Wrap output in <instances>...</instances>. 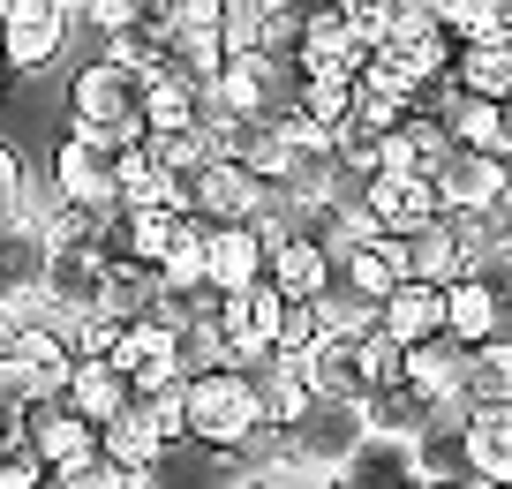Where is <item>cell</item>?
<instances>
[{
  "instance_id": "obj_1",
  "label": "cell",
  "mask_w": 512,
  "mask_h": 489,
  "mask_svg": "<svg viewBox=\"0 0 512 489\" xmlns=\"http://www.w3.org/2000/svg\"><path fill=\"white\" fill-rule=\"evenodd\" d=\"M256 422H264V414H256V399H249V384H241L234 362L189 369V377H181V437L189 444H204V452L226 459Z\"/></svg>"
},
{
  "instance_id": "obj_2",
  "label": "cell",
  "mask_w": 512,
  "mask_h": 489,
  "mask_svg": "<svg viewBox=\"0 0 512 489\" xmlns=\"http://www.w3.org/2000/svg\"><path fill=\"white\" fill-rule=\"evenodd\" d=\"M68 128H91L106 143H144V83L121 76L113 61H83L68 68Z\"/></svg>"
},
{
  "instance_id": "obj_3",
  "label": "cell",
  "mask_w": 512,
  "mask_h": 489,
  "mask_svg": "<svg viewBox=\"0 0 512 489\" xmlns=\"http://www.w3.org/2000/svg\"><path fill=\"white\" fill-rule=\"evenodd\" d=\"M362 429H369V414L347 407V399H302V407L279 422V452L302 474H317V482H339V467H347V452L362 444Z\"/></svg>"
},
{
  "instance_id": "obj_4",
  "label": "cell",
  "mask_w": 512,
  "mask_h": 489,
  "mask_svg": "<svg viewBox=\"0 0 512 489\" xmlns=\"http://www.w3.org/2000/svg\"><path fill=\"white\" fill-rule=\"evenodd\" d=\"M68 38H76V16L61 0H8L0 8V61H8V76H46L53 61H68Z\"/></svg>"
},
{
  "instance_id": "obj_5",
  "label": "cell",
  "mask_w": 512,
  "mask_h": 489,
  "mask_svg": "<svg viewBox=\"0 0 512 489\" xmlns=\"http://www.w3.org/2000/svg\"><path fill=\"white\" fill-rule=\"evenodd\" d=\"M53 196L83 211H113L121 204V143L91 136V128H68L53 143Z\"/></svg>"
},
{
  "instance_id": "obj_6",
  "label": "cell",
  "mask_w": 512,
  "mask_h": 489,
  "mask_svg": "<svg viewBox=\"0 0 512 489\" xmlns=\"http://www.w3.org/2000/svg\"><path fill=\"white\" fill-rule=\"evenodd\" d=\"M106 279H113V264L91 249V241H68V249H53V264H46V316L53 324H76V316H98V301H106Z\"/></svg>"
},
{
  "instance_id": "obj_7",
  "label": "cell",
  "mask_w": 512,
  "mask_h": 489,
  "mask_svg": "<svg viewBox=\"0 0 512 489\" xmlns=\"http://www.w3.org/2000/svg\"><path fill=\"white\" fill-rule=\"evenodd\" d=\"M264 211V181H249L234 158H204L189 174V219L204 226H256Z\"/></svg>"
},
{
  "instance_id": "obj_8",
  "label": "cell",
  "mask_w": 512,
  "mask_h": 489,
  "mask_svg": "<svg viewBox=\"0 0 512 489\" xmlns=\"http://www.w3.org/2000/svg\"><path fill=\"white\" fill-rule=\"evenodd\" d=\"M294 369H302V392L309 399H347V407H362V399H369L362 339H347V332H317L302 354H294Z\"/></svg>"
},
{
  "instance_id": "obj_9",
  "label": "cell",
  "mask_w": 512,
  "mask_h": 489,
  "mask_svg": "<svg viewBox=\"0 0 512 489\" xmlns=\"http://www.w3.org/2000/svg\"><path fill=\"white\" fill-rule=\"evenodd\" d=\"M422 174H430V189H437V211H482L497 189H505V158L467 151V143H445Z\"/></svg>"
},
{
  "instance_id": "obj_10",
  "label": "cell",
  "mask_w": 512,
  "mask_h": 489,
  "mask_svg": "<svg viewBox=\"0 0 512 489\" xmlns=\"http://www.w3.org/2000/svg\"><path fill=\"white\" fill-rule=\"evenodd\" d=\"M422 482V459H415V437L400 429H362V444L347 452L332 489H415Z\"/></svg>"
},
{
  "instance_id": "obj_11",
  "label": "cell",
  "mask_w": 512,
  "mask_h": 489,
  "mask_svg": "<svg viewBox=\"0 0 512 489\" xmlns=\"http://www.w3.org/2000/svg\"><path fill=\"white\" fill-rule=\"evenodd\" d=\"M362 211L377 234H415L422 219H437V189L430 174H400V166H377L362 181Z\"/></svg>"
},
{
  "instance_id": "obj_12",
  "label": "cell",
  "mask_w": 512,
  "mask_h": 489,
  "mask_svg": "<svg viewBox=\"0 0 512 489\" xmlns=\"http://www.w3.org/2000/svg\"><path fill=\"white\" fill-rule=\"evenodd\" d=\"M23 444L38 452L46 474H61V467H76V459L98 452V429L83 422L68 399H38V407H23Z\"/></svg>"
},
{
  "instance_id": "obj_13",
  "label": "cell",
  "mask_w": 512,
  "mask_h": 489,
  "mask_svg": "<svg viewBox=\"0 0 512 489\" xmlns=\"http://www.w3.org/2000/svg\"><path fill=\"white\" fill-rule=\"evenodd\" d=\"M106 362L121 369L128 384H159V377H181L174 332H166L159 316H128V324H113V339H106Z\"/></svg>"
},
{
  "instance_id": "obj_14",
  "label": "cell",
  "mask_w": 512,
  "mask_h": 489,
  "mask_svg": "<svg viewBox=\"0 0 512 489\" xmlns=\"http://www.w3.org/2000/svg\"><path fill=\"white\" fill-rule=\"evenodd\" d=\"M234 369H241V384H249L256 414H264L272 429L309 399V392H302V369H294V354H279V347H249V354H234Z\"/></svg>"
},
{
  "instance_id": "obj_15",
  "label": "cell",
  "mask_w": 512,
  "mask_h": 489,
  "mask_svg": "<svg viewBox=\"0 0 512 489\" xmlns=\"http://www.w3.org/2000/svg\"><path fill=\"white\" fill-rule=\"evenodd\" d=\"M377 332H384V339H400V347H422V339H437V332H445V286L400 279L392 294L377 301Z\"/></svg>"
},
{
  "instance_id": "obj_16",
  "label": "cell",
  "mask_w": 512,
  "mask_h": 489,
  "mask_svg": "<svg viewBox=\"0 0 512 489\" xmlns=\"http://www.w3.org/2000/svg\"><path fill=\"white\" fill-rule=\"evenodd\" d=\"M264 279V234L256 226H204V286L241 294Z\"/></svg>"
},
{
  "instance_id": "obj_17",
  "label": "cell",
  "mask_w": 512,
  "mask_h": 489,
  "mask_svg": "<svg viewBox=\"0 0 512 489\" xmlns=\"http://www.w3.org/2000/svg\"><path fill=\"white\" fill-rule=\"evenodd\" d=\"M467 474L482 489H512V399L467 407Z\"/></svg>"
},
{
  "instance_id": "obj_18",
  "label": "cell",
  "mask_w": 512,
  "mask_h": 489,
  "mask_svg": "<svg viewBox=\"0 0 512 489\" xmlns=\"http://www.w3.org/2000/svg\"><path fill=\"white\" fill-rule=\"evenodd\" d=\"M53 241L38 234V219H8L0 226V301H31L46 286Z\"/></svg>"
},
{
  "instance_id": "obj_19",
  "label": "cell",
  "mask_w": 512,
  "mask_h": 489,
  "mask_svg": "<svg viewBox=\"0 0 512 489\" xmlns=\"http://www.w3.org/2000/svg\"><path fill=\"white\" fill-rule=\"evenodd\" d=\"M452 399H460V407H497V399H512V339H475V347H460Z\"/></svg>"
},
{
  "instance_id": "obj_20",
  "label": "cell",
  "mask_w": 512,
  "mask_h": 489,
  "mask_svg": "<svg viewBox=\"0 0 512 489\" xmlns=\"http://www.w3.org/2000/svg\"><path fill=\"white\" fill-rule=\"evenodd\" d=\"M61 399H68V407H76L83 422L98 429V422H113V414L128 407V377L106 362V354H76V362H68V384H61Z\"/></svg>"
},
{
  "instance_id": "obj_21",
  "label": "cell",
  "mask_w": 512,
  "mask_h": 489,
  "mask_svg": "<svg viewBox=\"0 0 512 489\" xmlns=\"http://www.w3.org/2000/svg\"><path fill=\"white\" fill-rule=\"evenodd\" d=\"M460 264H467V249H460V234H452L445 211H437V219H422L415 234H400V271H407V279L445 286V279H460Z\"/></svg>"
},
{
  "instance_id": "obj_22",
  "label": "cell",
  "mask_w": 512,
  "mask_h": 489,
  "mask_svg": "<svg viewBox=\"0 0 512 489\" xmlns=\"http://www.w3.org/2000/svg\"><path fill=\"white\" fill-rule=\"evenodd\" d=\"M437 121H445L452 143H467V151H490V158H505V166H512V128H505V106H497V98L460 91L445 113H437Z\"/></svg>"
},
{
  "instance_id": "obj_23",
  "label": "cell",
  "mask_w": 512,
  "mask_h": 489,
  "mask_svg": "<svg viewBox=\"0 0 512 489\" xmlns=\"http://www.w3.org/2000/svg\"><path fill=\"white\" fill-rule=\"evenodd\" d=\"M452 83L505 106L512 98V38H467V46H452Z\"/></svg>"
},
{
  "instance_id": "obj_24",
  "label": "cell",
  "mask_w": 512,
  "mask_h": 489,
  "mask_svg": "<svg viewBox=\"0 0 512 489\" xmlns=\"http://www.w3.org/2000/svg\"><path fill=\"white\" fill-rule=\"evenodd\" d=\"M98 459H113V467H136V474H159V459H166V437L151 429V414L121 407L113 422H98Z\"/></svg>"
},
{
  "instance_id": "obj_25",
  "label": "cell",
  "mask_w": 512,
  "mask_h": 489,
  "mask_svg": "<svg viewBox=\"0 0 512 489\" xmlns=\"http://www.w3.org/2000/svg\"><path fill=\"white\" fill-rule=\"evenodd\" d=\"M324 279H332V256H324L317 241H272V249H264V286H272V294L309 301Z\"/></svg>"
},
{
  "instance_id": "obj_26",
  "label": "cell",
  "mask_w": 512,
  "mask_h": 489,
  "mask_svg": "<svg viewBox=\"0 0 512 489\" xmlns=\"http://www.w3.org/2000/svg\"><path fill=\"white\" fill-rule=\"evenodd\" d=\"M339 279H347L354 286V294H369V301H384V294H392V286H400L407 279V271H400V234H377V241H354V249L347 256H339Z\"/></svg>"
},
{
  "instance_id": "obj_27",
  "label": "cell",
  "mask_w": 512,
  "mask_h": 489,
  "mask_svg": "<svg viewBox=\"0 0 512 489\" xmlns=\"http://www.w3.org/2000/svg\"><path fill=\"white\" fill-rule=\"evenodd\" d=\"M445 339H460V347H475V339H505V324H497V301L482 294L475 279H445Z\"/></svg>"
},
{
  "instance_id": "obj_28",
  "label": "cell",
  "mask_w": 512,
  "mask_h": 489,
  "mask_svg": "<svg viewBox=\"0 0 512 489\" xmlns=\"http://www.w3.org/2000/svg\"><path fill=\"white\" fill-rule=\"evenodd\" d=\"M98 61H113L121 76L151 83V76H166V31H159V23H128V31H106V38H98Z\"/></svg>"
},
{
  "instance_id": "obj_29",
  "label": "cell",
  "mask_w": 512,
  "mask_h": 489,
  "mask_svg": "<svg viewBox=\"0 0 512 489\" xmlns=\"http://www.w3.org/2000/svg\"><path fill=\"white\" fill-rule=\"evenodd\" d=\"M226 61L219 31L211 23H166V76H189V83H211Z\"/></svg>"
},
{
  "instance_id": "obj_30",
  "label": "cell",
  "mask_w": 512,
  "mask_h": 489,
  "mask_svg": "<svg viewBox=\"0 0 512 489\" xmlns=\"http://www.w3.org/2000/svg\"><path fill=\"white\" fill-rule=\"evenodd\" d=\"M309 309H317V324H324V332H347V339H369V332H377V301H369V294H354V286L339 279V271L317 286V294H309Z\"/></svg>"
},
{
  "instance_id": "obj_31",
  "label": "cell",
  "mask_w": 512,
  "mask_h": 489,
  "mask_svg": "<svg viewBox=\"0 0 512 489\" xmlns=\"http://www.w3.org/2000/svg\"><path fill=\"white\" fill-rule=\"evenodd\" d=\"M196 113V83L189 76H151L144 83V136L151 128H189Z\"/></svg>"
},
{
  "instance_id": "obj_32",
  "label": "cell",
  "mask_w": 512,
  "mask_h": 489,
  "mask_svg": "<svg viewBox=\"0 0 512 489\" xmlns=\"http://www.w3.org/2000/svg\"><path fill=\"white\" fill-rule=\"evenodd\" d=\"M159 286H204V219H181L174 226V249L159 256Z\"/></svg>"
},
{
  "instance_id": "obj_33",
  "label": "cell",
  "mask_w": 512,
  "mask_h": 489,
  "mask_svg": "<svg viewBox=\"0 0 512 489\" xmlns=\"http://www.w3.org/2000/svg\"><path fill=\"white\" fill-rule=\"evenodd\" d=\"M460 271L497 301V324H505V339H512V249H467Z\"/></svg>"
},
{
  "instance_id": "obj_34",
  "label": "cell",
  "mask_w": 512,
  "mask_h": 489,
  "mask_svg": "<svg viewBox=\"0 0 512 489\" xmlns=\"http://www.w3.org/2000/svg\"><path fill=\"white\" fill-rule=\"evenodd\" d=\"M53 489H151L159 474H136V467H113V459H76V467H61V474H46Z\"/></svg>"
},
{
  "instance_id": "obj_35",
  "label": "cell",
  "mask_w": 512,
  "mask_h": 489,
  "mask_svg": "<svg viewBox=\"0 0 512 489\" xmlns=\"http://www.w3.org/2000/svg\"><path fill=\"white\" fill-rule=\"evenodd\" d=\"M347 98H354V76H302V91H294L287 113H309V121L339 128L347 121Z\"/></svg>"
},
{
  "instance_id": "obj_36",
  "label": "cell",
  "mask_w": 512,
  "mask_h": 489,
  "mask_svg": "<svg viewBox=\"0 0 512 489\" xmlns=\"http://www.w3.org/2000/svg\"><path fill=\"white\" fill-rule=\"evenodd\" d=\"M174 354H181V377H189V369H219L226 362V339H219L211 316H189V324L174 332Z\"/></svg>"
},
{
  "instance_id": "obj_37",
  "label": "cell",
  "mask_w": 512,
  "mask_h": 489,
  "mask_svg": "<svg viewBox=\"0 0 512 489\" xmlns=\"http://www.w3.org/2000/svg\"><path fill=\"white\" fill-rule=\"evenodd\" d=\"M23 204H31V166H23V151L8 136H0V226L23 219Z\"/></svg>"
},
{
  "instance_id": "obj_38",
  "label": "cell",
  "mask_w": 512,
  "mask_h": 489,
  "mask_svg": "<svg viewBox=\"0 0 512 489\" xmlns=\"http://www.w3.org/2000/svg\"><path fill=\"white\" fill-rule=\"evenodd\" d=\"M400 113H407V106H392V98L354 91V98H347V121H339V128H354V136H369V143H377V136H392V128H400Z\"/></svg>"
},
{
  "instance_id": "obj_39",
  "label": "cell",
  "mask_w": 512,
  "mask_h": 489,
  "mask_svg": "<svg viewBox=\"0 0 512 489\" xmlns=\"http://www.w3.org/2000/svg\"><path fill=\"white\" fill-rule=\"evenodd\" d=\"M317 332H324V324H317V309H309V301H287V294H279V324H272V347H279V354H302V347H309Z\"/></svg>"
},
{
  "instance_id": "obj_40",
  "label": "cell",
  "mask_w": 512,
  "mask_h": 489,
  "mask_svg": "<svg viewBox=\"0 0 512 489\" xmlns=\"http://www.w3.org/2000/svg\"><path fill=\"white\" fill-rule=\"evenodd\" d=\"M339 16H347L354 46H384V31H392V0H332Z\"/></svg>"
},
{
  "instance_id": "obj_41",
  "label": "cell",
  "mask_w": 512,
  "mask_h": 489,
  "mask_svg": "<svg viewBox=\"0 0 512 489\" xmlns=\"http://www.w3.org/2000/svg\"><path fill=\"white\" fill-rule=\"evenodd\" d=\"M0 489H46V467H38V452L23 437L0 444Z\"/></svg>"
},
{
  "instance_id": "obj_42",
  "label": "cell",
  "mask_w": 512,
  "mask_h": 489,
  "mask_svg": "<svg viewBox=\"0 0 512 489\" xmlns=\"http://www.w3.org/2000/svg\"><path fill=\"white\" fill-rule=\"evenodd\" d=\"M76 23H91L98 38L128 31V23H144V0H76Z\"/></svg>"
},
{
  "instance_id": "obj_43",
  "label": "cell",
  "mask_w": 512,
  "mask_h": 489,
  "mask_svg": "<svg viewBox=\"0 0 512 489\" xmlns=\"http://www.w3.org/2000/svg\"><path fill=\"white\" fill-rule=\"evenodd\" d=\"M8 339H16V309H8V301H0V347H8Z\"/></svg>"
},
{
  "instance_id": "obj_44",
  "label": "cell",
  "mask_w": 512,
  "mask_h": 489,
  "mask_svg": "<svg viewBox=\"0 0 512 489\" xmlns=\"http://www.w3.org/2000/svg\"><path fill=\"white\" fill-rule=\"evenodd\" d=\"M415 489H482V482H467V474H460V482H430V474H422Z\"/></svg>"
},
{
  "instance_id": "obj_45",
  "label": "cell",
  "mask_w": 512,
  "mask_h": 489,
  "mask_svg": "<svg viewBox=\"0 0 512 489\" xmlns=\"http://www.w3.org/2000/svg\"><path fill=\"white\" fill-rule=\"evenodd\" d=\"M272 8H317V0H272Z\"/></svg>"
},
{
  "instance_id": "obj_46",
  "label": "cell",
  "mask_w": 512,
  "mask_h": 489,
  "mask_svg": "<svg viewBox=\"0 0 512 489\" xmlns=\"http://www.w3.org/2000/svg\"><path fill=\"white\" fill-rule=\"evenodd\" d=\"M505 128H512V98H505Z\"/></svg>"
},
{
  "instance_id": "obj_47",
  "label": "cell",
  "mask_w": 512,
  "mask_h": 489,
  "mask_svg": "<svg viewBox=\"0 0 512 489\" xmlns=\"http://www.w3.org/2000/svg\"><path fill=\"white\" fill-rule=\"evenodd\" d=\"M241 489H264V482H241Z\"/></svg>"
},
{
  "instance_id": "obj_48",
  "label": "cell",
  "mask_w": 512,
  "mask_h": 489,
  "mask_svg": "<svg viewBox=\"0 0 512 489\" xmlns=\"http://www.w3.org/2000/svg\"><path fill=\"white\" fill-rule=\"evenodd\" d=\"M505 8H512V0H505Z\"/></svg>"
},
{
  "instance_id": "obj_49",
  "label": "cell",
  "mask_w": 512,
  "mask_h": 489,
  "mask_svg": "<svg viewBox=\"0 0 512 489\" xmlns=\"http://www.w3.org/2000/svg\"><path fill=\"white\" fill-rule=\"evenodd\" d=\"M46 489H53V482H46Z\"/></svg>"
}]
</instances>
